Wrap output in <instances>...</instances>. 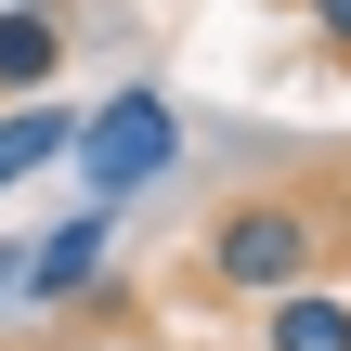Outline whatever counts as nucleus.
I'll return each mask as SVG.
<instances>
[{
  "label": "nucleus",
  "instance_id": "1",
  "mask_svg": "<svg viewBox=\"0 0 351 351\" xmlns=\"http://www.w3.org/2000/svg\"><path fill=\"white\" fill-rule=\"evenodd\" d=\"M208 287L221 300H287V287H313V261H326V221H313V195H234L221 221H208Z\"/></svg>",
  "mask_w": 351,
  "mask_h": 351
},
{
  "label": "nucleus",
  "instance_id": "2",
  "mask_svg": "<svg viewBox=\"0 0 351 351\" xmlns=\"http://www.w3.org/2000/svg\"><path fill=\"white\" fill-rule=\"evenodd\" d=\"M65 156H78V182H91V208H117V195H143V182L182 156V117H169V91H104V104L65 130Z\"/></svg>",
  "mask_w": 351,
  "mask_h": 351
},
{
  "label": "nucleus",
  "instance_id": "3",
  "mask_svg": "<svg viewBox=\"0 0 351 351\" xmlns=\"http://www.w3.org/2000/svg\"><path fill=\"white\" fill-rule=\"evenodd\" d=\"M104 247H117V208H78V221H52V234L13 261V287H26V300H78V287L104 274Z\"/></svg>",
  "mask_w": 351,
  "mask_h": 351
},
{
  "label": "nucleus",
  "instance_id": "4",
  "mask_svg": "<svg viewBox=\"0 0 351 351\" xmlns=\"http://www.w3.org/2000/svg\"><path fill=\"white\" fill-rule=\"evenodd\" d=\"M52 65H65V26H52L39 0H0V104H26Z\"/></svg>",
  "mask_w": 351,
  "mask_h": 351
},
{
  "label": "nucleus",
  "instance_id": "5",
  "mask_svg": "<svg viewBox=\"0 0 351 351\" xmlns=\"http://www.w3.org/2000/svg\"><path fill=\"white\" fill-rule=\"evenodd\" d=\"M261 351H351V300H326V287L261 300Z\"/></svg>",
  "mask_w": 351,
  "mask_h": 351
},
{
  "label": "nucleus",
  "instance_id": "6",
  "mask_svg": "<svg viewBox=\"0 0 351 351\" xmlns=\"http://www.w3.org/2000/svg\"><path fill=\"white\" fill-rule=\"evenodd\" d=\"M65 130H78V117H65V104H39V91H26V104H0V195H13L26 169H52V156H65Z\"/></svg>",
  "mask_w": 351,
  "mask_h": 351
},
{
  "label": "nucleus",
  "instance_id": "7",
  "mask_svg": "<svg viewBox=\"0 0 351 351\" xmlns=\"http://www.w3.org/2000/svg\"><path fill=\"white\" fill-rule=\"evenodd\" d=\"M313 39H326V52L351 65V0H313Z\"/></svg>",
  "mask_w": 351,
  "mask_h": 351
},
{
  "label": "nucleus",
  "instance_id": "8",
  "mask_svg": "<svg viewBox=\"0 0 351 351\" xmlns=\"http://www.w3.org/2000/svg\"><path fill=\"white\" fill-rule=\"evenodd\" d=\"M0 287H13V247H0Z\"/></svg>",
  "mask_w": 351,
  "mask_h": 351
},
{
  "label": "nucleus",
  "instance_id": "9",
  "mask_svg": "<svg viewBox=\"0 0 351 351\" xmlns=\"http://www.w3.org/2000/svg\"><path fill=\"white\" fill-rule=\"evenodd\" d=\"M78 351H117V339H78Z\"/></svg>",
  "mask_w": 351,
  "mask_h": 351
},
{
  "label": "nucleus",
  "instance_id": "10",
  "mask_svg": "<svg viewBox=\"0 0 351 351\" xmlns=\"http://www.w3.org/2000/svg\"><path fill=\"white\" fill-rule=\"evenodd\" d=\"M339 234H351V195H339Z\"/></svg>",
  "mask_w": 351,
  "mask_h": 351
}]
</instances>
